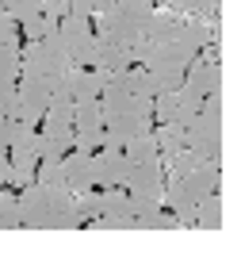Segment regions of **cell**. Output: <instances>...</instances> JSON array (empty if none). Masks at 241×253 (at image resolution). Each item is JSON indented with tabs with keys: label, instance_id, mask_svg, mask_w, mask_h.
I'll return each mask as SVG.
<instances>
[{
	"label": "cell",
	"instance_id": "cell-1",
	"mask_svg": "<svg viewBox=\"0 0 241 253\" xmlns=\"http://www.w3.org/2000/svg\"><path fill=\"white\" fill-rule=\"evenodd\" d=\"M218 180H222L218 161H199L195 169H188L184 176H176V180H169V184H165V196H161V200L176 211L180 230L195 222V204L218 188Z\"/></svg>",
	"mask_w": 241,
	"mask_h": 253
},
{
	"label": "cell",
	"instance_id": "cell-2",
	"mask_svg": "<svg viewBox=\"0 0 241 253\" xmlns=\"http://www.w3.org/2000/svg\"><path fill=\"white\" fill-rule=\"evenodd\" d=\"M69 65L73 62L58 39V27L46 31L42 39H31L27 50H19V77H62Z\"/></svg>",
	"mask_w": 241,
	"mask_h": 253
},
{
	"label": "cell",
	"instance_id": "cell-3",
	"mask_svg": "<svg viewBox=\"0 0 241 253\" xmlns=\"http://www.w3.org/2000/svg\"><path fill=\"white\" fill-rule=\"evenodd\" d=\"M184 146L195 150L203 161H218V154L226 146V119L207 115V111H195L192 119L184 123Z\"/></svg>",
	"mask_w": 241,
	"mask_h": 253
},
{
	"label": "cell",
	"instance_id": "cell-4",
	"mask_svg": "<svg viewBox=\"0 0 241 253\" xmlns=\"http://www.w3.org/2000/svg\"><path fill=\"white\" fill-rule=\"evenodd\" d=\"M54 81L58 77H16V108L23 123H38L46 115Z\"/></svg>",
	"mask_w": 241,
	"mask_h": 253
},
{
	"label": "cell",
	"instance_id": "cell-5",
	"mask_svg": "<svg viewBox=\"0 0 241 253\" xmlns=\"http://www.w3.org/2000/svg\"><path fill=\"white\" fill-rule=\"evenodd\" d=\"M123 188H130V196L142 200H161L165 196V173H161V158L157 161H134L123 176Z\"/></svg>",
	"mask_w": 241,
	"mask_h": 253
},
{
	"label": "cell",
	"instance_id": "cell-6",
	"mask_svg": "<svg viewBox=\"0 0 241 253\" xmlns=\"http://www.w3.org/2000/svg\"><path fill=\"white\" fill-rule=\"evenodd\" d=\"M184 84H188L192 92H199V96H207L210 88L226 84V69L214 62V50L210 46H203V58H192V65L184 69Z\"/></svg>",
	"mask_w": 241,
	"mask_h": 253
},
{
	"label": "cell",
	"instance_id": "cell-7",
	"mask_svg": "<svg viewBox=\"0 0 241 253\" xmlns=\"http://www.w3.org/2000/svg\"><path fill=\"white\" fill-rule=\"evenodd\" d=\"M111 73H103L96 65H69L65 69V84H69V92H73V104L77 100H96L100 88L107 84Z\"/></svg>",
	"mask_w": 241,
	"mask_h": 253
},
{
	"label": "cell",
	"instance_id": "cell-8",
	"mask_svg": "<svg viewBox=\"0 0 241 253\" xmlns=\"http://www.w3.org/2000/svg\"><path fill=\"white\" fill-rule=\"evenodd\" d=\"M127 169H130V161H127L123 150H103L100 146V154H92V176H96V184H103V188L123 184Z\"/></svg>",
	"mask_w": 241,
	"mask_h": 253
},
{
	"label": "cell",
	"instance_id": "cell-9",
	"mask_svg": "<svg viewBox=\"0 0 241 253\" xmlns=\"http://www.w3.org/2000/svg\"><path fill=\"white\" fill-rule=\"evenodd\" d=\"M62 169H65V184H69V192L96 188V176H92V154L73 150V154H65V158H62Z\"/></svg>",
	"mask_w": 241,
	"mask_h": 253
},
{
	"label": "cell",
	"instance_id": "cell-10",
	"mask_svg": "<svg viewBox=\"0 0 241 253\" xmlns=\"http://www.w3.org/2000/svg\"><path fill=\"white\" fill-rule=\"evenodd\" d=\"M8 154H12V161H27V165L38 161V130H34V123H23V119L12 123Z\"/></svg>",
	"mask_w": 241,
	"mask_h": 253
},
{
	"label": "cell",
	"instance_id": "cell-11",
	"mask_svg": "<svg viewBox=\"0 0 241 253\" xmlns=\"http://www.w3.org/2000/svg\"><path fill=\"white\" fill-rule=\"evenodd\" d=\"M180 27H184V16H180V12H172V8H153V16L145 23V39H149V42H172L180 35Z\"/></svg>",
	"mask_w": 241,
	"mask_h": 253
},
{
	"label": "cell",
	"instance_id": "cell-12",
	"mask_svg": "<svg viewBox=\"0 0 241 253\" xmlns=\"http://www.w3.org/2000/svg\"><path fill=\"white\" fill-rule=\"evenodd\" d=\"M195 222H199L203 230H222V222H226V200L218 196V192H210V196H203V200L195 204Z\"/></svg>",
	"mask_w": 241,
	"mask_h": 253
},
{
	"label": "cell",
	"instance_id": "cell-13",
	"mask_svg": "<svg viewBox=\"0 0 241 253\" xmlns=\"http://www.w3.org/2000/svg\"><path fill=\"white\" fill-rule=\"evenodd\" d=\"M130 46H115V42H100L96 39V69H103V73H123V69H130Z\"/></svg>",
	"mask_w": 241,
	"mask_h": 253
},
{
	"label": "cell",
	"instance_id": "cell-14",
	"mask_svg": "<svg viewBox=\"0 0 241 253\" xmlns=\"http://www.w3.org/2000/svg\"><path fill=\"white\" fill-rule=\"evenodd\" d=\"M73 130H103V108L96 100H77L73 104Z\"/></svg>",
	"mask_w": 241,
	"mask_h": 253
},
{
	"label": "cell",
	"instance_id": "cell-15",
	"mask_svg": "<svg viewBox=\"0 0 241 253\" xmlns=\"http://www.w3.org/2000/svg\"><path fill=\"white\" fill-rule=\"evenodd\" d=\"M123 154H127L130 165H134V161H157V158H161V150H157V142H153V130H142V134L127 138Z\"/></svg>",
	"mask_w": 241,
	"mask_h": 253
},
{
	"label": "cell",
	"instance_id": "cell-16",
	"mask_svg": "<svg viewBox=\"0 0 241 253\" xmlns=\"http://www.w3.org/2000/svg\"><path fill=\"white\" fill-rule=\"evenodd\" d=\"M153 130V142H157L161 154H172V150H184V123H161V126H149Z\"/></svg>",
	"mask_w": 241,
	"mask_h": 253
},
{
	"label": "cell",
	"instance_id": "cell-17",
	"mask_svg": "<svg viewBox=\"0 0 241 253\" xmlns=\"http://www.w3.org/2000/svg\"><path fill=\"white\" fill-rule=\"evenodd\" d=\"M123 211H130V196L123 192V184L100 192V215H123Z\"/></svg>",
	"mask_w": 241,
	"mask_h": 253
},
{
	"label": "cell",
	"instance_id": "cell-18",
	"mask_svg": "<svg viewBox=\"0 0 241 253\" xmlns=\"http://www.w3.org/2000/svg\"><path fill=\"white\" fill-rule=\"evenodd\" d=\"M199 104H203V96L192 92L188 84H180L176 88V123H188L195 111H199Z\"/></svg>",
	"mask_w": 241,
	"mask_h": 253
},
{
	"label": "cell",
	"instance_id": "cell-19",
	"mask_svg": "<svg viewBox=\"0 0 241 253\" xmlns=\"http://www.w3.org/2000/svg\"><path fill=\"white\" fill-rule=\"evenodd\" d=\"M19 77V46L12 42H0V81H16Z\"/></svg>",
	"mask_w": 241,
	"mask_h": 253
},
{
	"label": "cell",
	"instance_id": "cell-20",
	"mask_svg": "<svg viewBox=\"0 0 241 253\" xmlns=\"http://www.w3.org/2000/svg\"><path fill=\"white\" fill-rule=\"evenodd\" d=\"M0 8L16 19V23H23V19H31V16H38V12H42V4H38V0H4Z\"/></svg>",
	"mask_w": 241,
	"mask_h": 253
},
{
	"label": "cell",
	"instance_id": "cell-21",
	"mask_svg": "<svg viewBox=\"0 0 241 253\" xmlns=\"http://www.w3.org/2000/svg\"><path fill=\"white\" fill-rule=\"evenodd\" d=\"M19 226V207H16V196L0 188V230H12Z\"/></svg>",
	"mask_w": 241,
	"mask_h": 253
},
{
	"label": "cell",
	"instance_id": "cell-22",
	"mask_svg": "<svg viewBox=\"0 0 241 253\" xmlns=\"http://www.w3.org/2000/svg\"><path fill=\"white\" fill-rule=\"evenodd\" d=\"M34 180H42V184H62V180H65L62 158H42V165H38V173H34Z\"/></svg>",
	"mask_w": 241,
	"mask_h": 253
},
{
	"label": "cell",
	"instance_id": "cell-23",
	"mask_svg": "<svg viewBox=\"0 0 241 253\" xmlns=\"http://www.w3.org/2000/svg\"><path fill=\"white\" fill-rule=\"evenodd\" d=\"M4 180L16 184V188H23V184H31V180H34V165H27V161H12L8 173H4Z\"/></svg>",
	"mask_w": 241,
	"mask_h": 253
},
{
	"label": "cell",
	"instance_id": "cell-24",
	"mask_svg": "<svg viewBox=\"0 0 241 253\" xmlns=\"http://www.w3.org/2000/svg\"><path fill=\"white\" fill-rule=\"evenodd\" d=\"M0 115L19 119V108H16V81H0Z\"/></svg>",
	"mask_w": 241,
	"mask_h": 253
},
{
	"label": "cell",
	"instance_id": "cell-25",
	"mask_svg": "<svg viewBox=\"0 0 241 253\" xmlns=\"http://www.w3.org/2000/svg\"><path fill=\"white\" fill-rule=\"evenodd\" d=\"M100 134L103 130H73V150H84V154L100 150Z\"/></svg>",
	"mask_w": 241,
	"mask_h": 253
},
{
	"label": "cell",
	"instance_id": "cell-26",
	"mask_svg": "<svg viewBox=\"0 0 241 253\" xmlns=\"http://www.w3.org/2000/svg\"><path fill=\"white\" fill-rule=\"evenodd\" d=\"M12 39H16V19L0 8V42H12Z\"/></svg>",
	"mask_w": 241,
	"mask_h": 253
},
{
	"label": "cell",
	"instance_id": "cell-27",
	"mask_svg": "<svg viewBox=\"0 0 241 253\" xmlns=\"http://www.w3.org/2000/svg\"><path fill=\"white\" fill-rule=\"evenodd\" d=\"M8 165H12V158H8V146H0V176L8 173Z\"/></svg>",
	"mask_w": 241,
	"mask_h": 253
},
{
	"label": "cell",
	"instance_id": "cell-28",
	"mask_svg": "<svg viewBox=\"0 0 241 253\" xmlns=\"http://www.w3.org/2000/svg\"><path fill=\"white\" fill-rule=\"evenodd\" d=\"M88 4H92V12H103V8H111L115 0H88Z\"/></svg>",
	"mask_w": 241,
	"mask_h": 253
}]
</instances>
